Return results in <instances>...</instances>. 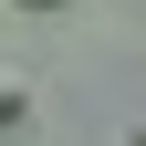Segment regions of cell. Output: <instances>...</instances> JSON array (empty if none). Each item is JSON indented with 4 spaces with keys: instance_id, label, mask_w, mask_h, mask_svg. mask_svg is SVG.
I'll list each match as a JSON object with an SVG mask.
<instances>
[{
    "instance_id": "obj_2",
    "label": "cell",
    "mask_w": 146,
    "mask_h": 146,
    "mask_svg": "<svg viewBox=\"0 0 146 146\" xmlns=\"http://www.w3.org/2000/svg\"><path fill=\"white\" fill-rule=\"evenodd\" d=\"M125 146H146V104H136V125H125Z\"/></svg>"
},
{
    "instance_id": "obj_1",
    "label": "cell",
    "mask_w": 146,
    "mask_h": 146,
    "mask_svg": "<svg viewBox=\"0 0 146 146\" xmlns=\"http://www.w3.org/2000/svg\"><path fill=\"white\" fill-rule=\"evenodd\" d=\"M31 115V73H0V125H21Z\"/></svg>"
},
{
    "instance_id": "obj_3",
    "label": "cell",
    "mask_w": 146,
    "mask_h": 146,
    "mask_svg": "<svg viewBox=\"0 0 146 146\" xmlns=\"http://www.w3.org/2000/svg\"><path fill=\"white\" fill-rule=\"evenodd\" d=\"M31 11H52V0H31Z\"/></svg>"
}]
</instances>
